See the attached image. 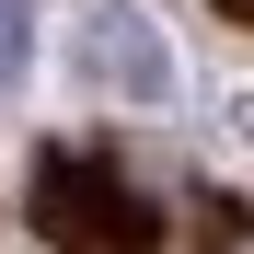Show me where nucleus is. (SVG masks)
Returning <instances> with one entry per match:
<instances>
[{
	"label": "nucleus",
	"mask_w": 254,
	"mask_h": 254,
	"mask_svg": "<svg viewBox=\"0 0 254 254\" xmlns=\"http://www.w3.org/2000/svg\"><path fill=\"white\" fill-rule=\"evenodd\" d=\"M35 231L58 254H150V196L104 150H47L35 162Z\"/></svg>",
	"instance_id": "1"
},
{
	"label": "nucleus",
	"mask_w": 254,
	"mask_h": 254,
	"mask_svg": "<svg viewBox=\"0 0 254 254\" xmlns=\"http://www.w3.org/2000/svg\"><path fill=\"white\" fill-rule=\"evenodd\" d=\"M81 69H93L104 93H127V104H162L174 93V58H162L150 12H127V0H104V12L81 23Z\"/></svg>",
	"instance_id": "2"
},
{
	"label": "nucleus",
	"mask_w": 254,
	"mask_h": 254,
	"mask_svg": "<svg viewBox=\"0 0 254 254\" xmlns=\"http://www.w3.org/2000/svg\"><path fill=\"white\" fill-rule=\"evenodd\" d=\"M23 47H35V12H23V0H0V81L23 69Z\"/></svg>",
	"instance_id": "3"
},
{
	"label": "nucleus",
	"mask_w": 254,
	"mask_h": 254,
	"mask_svg": "<svg viewBox=\"0 0 254 254\" xmlns=\"http://www.w3.org/2000/svg\"><path fill=\"white\" fill-rule=\"evenodd\" d=\"M220 12H243V23H254V0H220Z\"/></svg>",
	"instance_id": "4"
}]
</instances>
